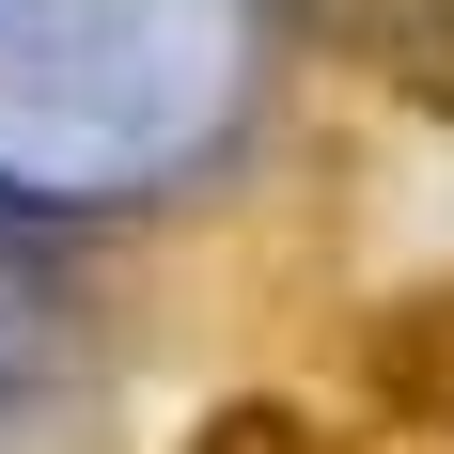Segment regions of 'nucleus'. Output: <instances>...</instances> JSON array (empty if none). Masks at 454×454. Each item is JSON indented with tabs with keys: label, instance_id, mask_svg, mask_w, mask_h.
<instances>
[{
	"label": "nucleus",
	"instance_id": "obj_1",
	"mask_svg": "<svg viewBox=\"0 0 454 454\" xmlns=\"http://www.w3.org/2000/svg\"><path fill=\"white\" fill-rule=\"evenodd\" d=\"M314 454H454V267L361 329V376H345V439H314Z\"/></svg>",
	"mask_w": 454,
	"mask_h": 454
},
{
	"label": "nucleus",
	"instance_id": "obj_2",
	"mask_svg": "<svg viewBox=\"0 0 454 454\" xmlns=\"http://www.w3.org/2000/svg\"><path fill=\"white\" fill-rule=\"evenodd\" d=\"M188 454H314V423L251 392V408H204V423H188Z\"/></svg>",
	"mask_w": 454,
	"mask_h": 454
}]
</instances>
